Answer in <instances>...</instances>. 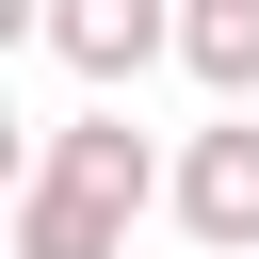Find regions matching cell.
<instances>
[{"mask_svg": "<svg viewBox=\"0 0 259 259\" xmlns=\"http://www.w3.org/2000/svg\"><path fill=\"white\" fill-rule=\"evenodd\" d=\"M210 259H259V113H210L194 146H178V194H162Z\"/></svg>", "mask_w": 259, "mask_h": 259, "instance_id": "2", "label": "cell"}, {"mask_svg": "<svg viewBox=\"0 0 259 259\" xmlns=\"http://www.w3.org/2000/svg\"><path fill=\"white\" fill-rule=\"evenodd\" d=\"M16 259H130V194H97V178H16Z\"/></svg>", "mask_w": 259, "mask_h": 259, "instance_id": "3", "label": "cell"}, {"mask_svg": "<svg viewBox=\"0 0 259 259\" xmlns=\"http://www.w3.org/2000/svg\"><path fill=\"white\" fill-rule=\"evenodd\" d=\"M32 49L65 65V81H146V65H178V0H32Z\"/></svg>", "mask_w": 259, "mask_h": 259, "instance_id": "1", "label": "cell"}, {"mask_svg": "<svg viewBox=\"0 0 259 259\" xmlns=\"http://www.w3.org/2000/svg\"><path fill=\"white\" fill-rule=\"evenodd\" d=\"M178 65L243 113V97H259V0H178Z\"/></svg>", "mask_w": 259, "mask_h": 259, "instance_id": "5", "label": "cell"}, {"mask_svg": "<svg viewBox=\"0 0 259 259\" xmlns=\"http://www.w3.org/2000/svg\"><path fill=\"white\" fill-rule=\"evenodd\" d=\"M32 162H49V178H97V194H130V210H146V194H178V162H146V130H130V113H65V130H32Z\"/></svg>", "mask_w": 259, "mask_h": 259, "instance_id": "4", "label": "cell"}]
</instances>
